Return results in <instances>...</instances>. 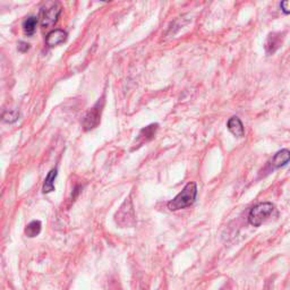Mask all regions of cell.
<instances>
[{
	"label": "cell",
	"instance_id": "cell-12",
	"mask_svg": "<svg viewBox=\"0 0 290 290\" xmlns=\"http://www.w3.org/2000/svg\"><path fill=\"white\" fill-rule=\"evenodd\" d=\"M37 23H39V18L35 17V16H30V17L25 18V20L23 22L24 33L28 35L34 34V32L36 31Z\"/></svg>",
	"mask_w": 290,
	"mask_h": 290
},
{
	"label": "cell",
	"instance_id": "cell-6",
	"mask_svg": "<svg viewBox=\"0 0 290 290\" xmlns=\"http://www.w3.org/2000/svg\"><path fill=\"white\" fill-rule=\"evenodd\" d=\"M282 42H283V34L277 33V32H273V33L268 34L264 46L267 55H273V53L282 46Z\"/></svg>",
	"mask_w": 290,
	"mask_h": 290
},
{
	"label": "cell",
	"instance_id": "cell-13",
	"mask_svg": "<svg viewBox=\"0 0 290 290\" xmlns=\"http://www.w3.org/2000/svg\"><path fill=\"white\" fill-rule=\"evenodd\" d=\"M41 233V222L37 221V220H34V221L30 222L25 228V234L28 237L33 238L36 237L37 235Z\"/></svg>",
	"mask_w": 290,
	"mask_h": 290
},
{
	"label": "cell",
	"instance_id": "cell-5",
	"mask_svg": "<svg viewBox=\"0 0 290 290\" xmlns=\"http://www.w3.org/2000/svg\"><path fill=\"white\" fill-rule=\"evenodd\" d=\"M116 222L120 225H133L135 222L134 208L131 200H126L121 205L120 210L116 213Z\"/></svg>",
	"mask_w": 290,
	"mask_h": 290
},
{
	"label": "cell",
	"instance_id": "cell-3",
	"mask_svg": "<svg viewBox=\"0 0 290 290\" xmlns=\"http://www.w3.org/2000/svg\"><path fill=\"white\" fill-rule=\"evenodd\" d=\"M273 211H275V205L270 202L257 204L251 210L248 214V221L254 227H260L263 222H265L272 216Z\"/></svg>",
	"mask_w": 290,
	"mask_h": 290
},
{
	"label": "cell",
	"instance_id": "cell-15",
	"mask_svg": "<svg viewBox=\"0 0 290 290\" xmlns=\"http://www.w3.org/2000/svg\"><path fill=\"white\" fill-rule=\"evenodd\" d=\"M280 7L284 14H290V0H283L280 4Z\"/></svg>",
	"mask_w": 290,
	"mask_h": 290
},
{
	"label": "cell",
	"instance_id": "cell-2",
	"mask_svg": "<svg viewBox=\"0 0 290 290\" xmlns=\"http://www.w3.org/2000/svg\"><path fill=\"white\" fill-rule=\"evenodd\" d=\"M61 13V7L58 3H47L44 7H41L39 16L40 25L44 29H50L56 24L59 15Z\"/></svg>",
	"mask_w": 290,
	"mask_h": 290
},
{
	"label": "cell",
	"instance_id": "cell-10",
	"mask_svg": "<svg viewBox=\"0 0 290 290\" xmlns=\"http://www.w3.org/2000/svg\"><path fill=\"white\" fill-rule=\"evenodd\" d=\"M290 161V151L287 149H283L281 151L276 153L272 160V164L275 168H281L284 167Z\"/></svg>",
	"mask_w": 290,
	"mask_h": 290
},
{
	"label": "cell",
	"instance_id": "cell-11",
	"mask_svg": "<svg viewBox=\"0 0 290 290\" xmlns=\"http://www.w3.org/2000/svg\"><path fill=\"white\" fill-rule=\"evenodd\" d=\"M56 177H57V169H51L49 171V174H48V176L46 177L44 189H42V192H44L45 194H48V193H51L55 191Z\"/></svg>",
	"mask_w": 290,
	"mask_h": 290
},
{
	"label": "cell",
	"instance_id": "cell-7",
	"mask_svg": "<svg viewBox=\"0 0 290 290\" xmlns=\"http://www.w3.org/2000/svg\"><path fill=\"white\" fill-rule=\"evenodd\" d=\"M67 40V32H65L64 30H53L51 31L50 33H48L47 37H46V44L48 47H56L58 45L63 44Z\"/></svg>",
	"mask_w": 290,
	"mask_h": 290
},
{
	"label": "cell",
	"instance_id": "cell-4",
	"mask_svg": "<svg viewBox=\"0 0 290 290\" xmlns=\"http://www.w3.org/2000/svg\"><path fill=\"white\" fill-rule=\"evenodd\" d=\"M102 108H103V100H99L93 108H91V110L87 112V115L83 118V127L85 131H91L98 127L101 120Z\"/></svg>",
	"mask_w": 290,
	"mask_h": 290
},
{
	"label": "cell",
	"instance_id": "cell-1",
	"mask_svg": "<svg viewBox=\"0 0 290 290\" xmlns=\"http://www.w3.org/2000/svg\"><path fill=\"white\" fill-rule=\"evenodd\" d=\"M197 186L195 182H189L178 195L174 200L168 203V209L170 211H178L181 209L191 206L196 200Z\"/></svg>",
	"mask_w": 290,
	"mask_h": 290
},
{
	"label": "cell",
	"instance_id": "cell-14",
	"mask_svg": "<svg viewBox=\"0 0 290 290\" xmlns=\"http://www.w3.org/2000/svg\"><path fill=\"white\" fill-rule=\"evenodd\" d=\"M19 118V111L18 110H7L3 114V120L5 122L12 123L15 122Z\"/></svg>",
	"mask_w": 290,
	"mask_h": 290
},
{
	"label": "cell",
	"instance_id": "cell-8",
	"mask_svg": "<svg viewBox=\"0 0 290 290\" xmlns=\"http://www.w3.org/2000/svg\"><path fill=\"white\" fill-rule=\"evenodd\" d=\"M227 127H228V131L232 133L234 136L238 137V138L244 136V134H245L244 125L238 117L230 118V119L227 122Z\"/></svg>",
	"mask_w": 290,
	"mask_h": 290
},
{
	"label": "cell",
	"instance_id": "cell-9",
	"mask_svg": "<svg viewBox=\"0 0 290 290\" xmlns=\"http://www.w3.org/2000/svg\"><path fill=\"white\" fill-rule=\"evenodd\" d=\"M158 127H159L158 123H152V125L143 128V130L139 132V135L137 137V144L142 145L145 142L151 141L152 138H154L155 133L158 131Z\"/></svg>",
	"mask_w": 290,
	"mask_h": 290
},
{
	"label": "cell",
	"instance_id": "cell-16",
	"mask_svg": "<svg viewBox=\"0 0 290 290\" xmlns=\"http://www.w3.org/2000/svg\"><path fill=\"white\" fill-rule=\"evenodd\" d=\"M17 49H18L19 52H26L30 49V45L28 44V42L20 41V42H18V45H17Z\"/></svg>",
	"mask_w": 290,
	"mask_h": 290
}]
</instances>
